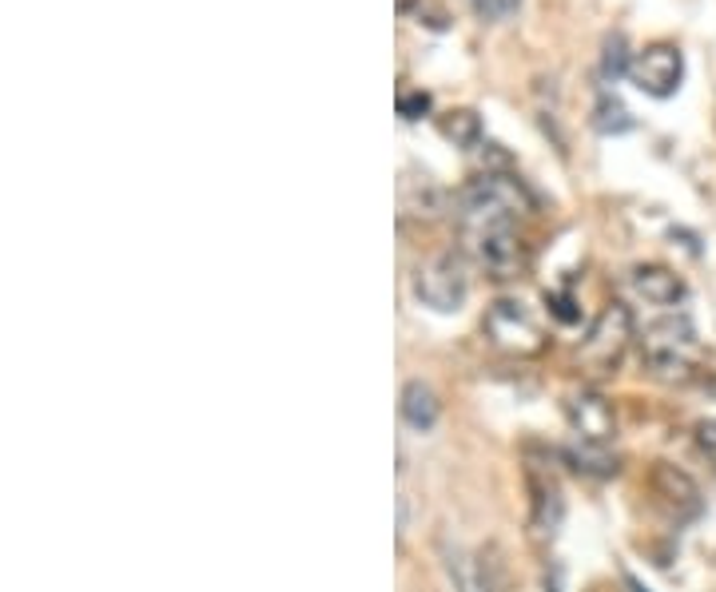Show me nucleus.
Segmentation results:
<instances>
[{"mask_svg":"<svg viewBox=\"0 0 716 592\" xmlns=\"http://www.w3.org/2000/svg\"><path fill=\"white\" fill-rule=\"evenodd\" d=\"M529 211H534V199H529L526 183L514 176H497V171L477 176L457 199V223L466 235L486 228H517Z\"/></svg>","mask_w":716,"mask_h":592,"instance_id":"obj_1","label":"nucleus"},{"mask_svg":"<svg viewBox=\"0 0 716 592\" xmlns=\"http://www.w3.org/2000/svg\"><path fill=\"white\" fill-rule=\"evenodd\" d=\"M645 362L661 382H688L696 366V330L688 318H656L653 326H645Z\"/></svg>","mask_w":716,"mask_h":592,"instance_id":"obj_2","label":"nucleus"},{"mask_svg":"<svg viewBox=\"0 0 716 592\" xmlns=\"http://www.w3.org/2000/svg\"><path fill=\"white\" fill-rule=\"evenodd\" d=\"M414 295L418 303L438 310V315L457 310L470 295V263L457 251H442V255L427 258L414 271Z\"/></svg>","mask_w":716,"mask_h":592,"instance_id":"obj_3","label":"nucleus"},{"mask_svg":"<svg viewBox=\"0 0 716 592\" xmlns=\"http://www.w3.org/2000/svg\"><path fill=\"white\" fill-rule=\"evenodd\" d=\"M482 326H486L489 342L514 358H534L546 350V330L517 298H497L486 310V323Z\"/></svg>","mask_w":716,"mask_h":592,"instance_id":"obj_4","label":"nucleus"},{"mask_svg":"<svg viewBox=\"0 0 716 592\" xmlns=\"http://www.w3.org/2000/svg\"><path fill=\"white\" fill-rule=\"evenodd\" d=\"M629 342H633V310L625 303H609L589 326L586 342L577 350V362H586L593 374H606L609 366L621 362Z\"/></svg>","mask_w":716,"mask_h":592,"instance_id":"obj_5","label":"nucleus"},{"mask_svg":"<svg viewBox=\"0 0 716 592\" xmlns=\"http://www.w3.org/2000/svg\"><path fill=\"white\" fill-rule=\"evenodd\" d=\"M629 80H633L636 92H645L653 99H668L685 80V56H681L676 44H649L645 52L633 56Z\"/></svg>","mask_w":716,"mask_h":592,"instance_id":"obj_6","label":"nucleus"},{"mask_svg":"<svg viewBox=\"0 0 716 592\" xmlns=\"http://www.w3.org/2000/svg\"><path fill=\"white\" fill-rule=\"evenodd\" d=\"M470 251L482 267L489 271L494 278H517L526 271V243L517 235V228H486V231H470L466 235Z\"/></svg>","mask_w":716,"mask_h":592,"instance_id":"obj_7","label":"nucleus"},{"mask_svg":"<svg viewBox=\"0 0 716 592\" xmlns=\"http://www.w3.org/2000/svg\"><path fill=\"white\" fill-rule=\"evenodd\" d=\"M569 425H573L577 442H593V445H609L617 434V417L609 410V402L593 390H581V394L569 398L566 405Z\"/></svg>","mask_w":716,"mask_h":592,"instance_id":"obj_8","label":"nucleus"},{"mask_svg":"<svg viewBox=\"0 0 716 592\" xmlns=\"http://www.w3.org/2000/svg\"><path fill=\"white\" fill-rule=\"evenodd\" d=\"M653 494L656 501L665 505L668 514L676 517V521H688V517L701 514V489H696V482L685 474V469H676V465H656L653 469Z\"/></svg>","mask_w":716,"mask_h":592,"instance_id":"obj_9","label":"nucleus"},{"mask_svg":"<svg viewBox=\"0 0 716 592\" xmlns=\"http://www.w3.org/2000/svg\"><path fill=\"white\" fill-rule=\"evenodd\" d=\"M438 557H442V569H446L454 592H489L486 573H482V557L466 553V549L457 541H450V537L438 541Z\"/></svg>","mask_w":716,"mask_h":592,"instance_id":"obj_10","label":"nucleus"},{"mask_svg":"<svg viewBox=\"0 0 716 592\" xmlns=\"http://www.w3.org/2000/svg\"><path fill=\"white\" fill-rule=\"evenodd\" d=\"M633 295L645 298V303L656 306V310H668V306H676L685 298V283H681V275L668 267H636Z\"/></svg>","mask_w":716,"mask_h":592,"instance_id":"obj_11","label":"nucleus"},{"mask_svg":"<svg viewBox=\"0 0 716 592\" xmlns=\"http://www.w3.org/2000/svg\"><path fill=\"white\" fill-rule=\"evenodd\" d=\"M561 517H566V501H561L557 482H537L534 477V517H529L534 533L541 541H554L557 529H561Z\"/></svg>","mask_w":716,"mask_h":592,"instance_id":"obj_12","label":"nucleus"},{"mask_svg":"<svg viewBox=\"0 0 716 592\" xmlns=\"http://www.w3.org/2000/svg\"><path fill=\"white\" fill-rule=\"evenodd\" d=\"M438 414H442V402H438L434 390L427 382H407V390H402V422L418 434H427L438 425Z\"/></svg>","mask_w":716,"mask_h":592,"instance_id":"obj_13","label":"nucleus"},{"mask_svg":"<svg viewBox=\"0 0 716 592\" xmlns=\"http://www.w3.org/2000/svg\"><path fill=\"white\" fill-rule=\"evenodd\" d=\"M438 128H442L446 139H454L457 148H477V144H482V119L466 108L446 112V116L438 119Z\"/></svg>","mask_w":716,"mask_h":592,"instance_id":"obj_14","label":"nucleus"},{"mask_svg":"<svg viewBox=\"0 0 716 592\" xmlns=\"http://www.w3.org/2000/svg\"><path fill=\"white\" fill-rule=\"evenodd\" d=\"M593 128L606 131V136H617V131L633 128V119H629V112L621 99L609 96V92H601V99H597V108H593Z\"/></svg>","mask_w":716,"mask_h":592,"instance_id":"obj_15","label":"nucleus"},{"mask_svg":"<svg viewBox=\"0 0 716 592\" xmlns=\"http://www.w3.org/2000/svg\"><path fill=\"white\" fill-rule=\"evenodd\" d=\"M569 457H573L577 469H586V474H597V477L617 474V457L606 454V445L581 442V445H573V454H569Z\"/></svg>","mask_w":716,"mask_h":592,"instance_id":"obj_16","label":"nucleus"},{"mask_svg":"<svg viewBox=\"0 0 716 592\" xmlns=\"http://www.w3.org/2000/svg\"><path fill=\"white\" fill-rule=\"evenodd\" d=\"M629 68H633V60H629V49H625V36L621 32H613V36L606 40V56H601V76L606 80H621L629 76Z\"/></svg>","mask_w":716,"mask_h":592,"instance_id":"obj_17","label":"nucleus"},{"mask_svg":"<svg viewBox=\"0 0 716 592\" xmlns=\"http://www.w3.org/2000/svg\"><path fill=\"white\" fill-rule=\"evenodd\" d=\"M427 112H430L427 92H407V96H398V116L402 119H422Z\"/></svg>","mask_w":716,"mask_h":592,"instance_id":"obj_18","label":"nucleus"},{"mask_svg":"<svg viewBox=\"0 0 716 592\" xmlns=\"http://www.w3.org/2000/svg\"><path fill=\"white\" fill-rule=\"evenodd\" d=\"M517 9V0H477V12L482 17H489V20H502L506 12H514Z\"/></svg>","mask_w":716,"mask_h":592,"instance_id":"obj_19","label":"nucleus"},{"mask_svg":"<svg viewBox=\"0 0 716 592\" xmlns=\"http://www.w3.org/2000/svg\"><path fill=\"white\" fill-rule=\"evenodd\" d=\"M696 437H701V450L708 454V462L716 465V422H705L701 430H696Z\"/></svg>","mask_w":716,"mask_h":592,"instance_id":"obj_20","label":"nucleus"},{"mask_svg":"<svg viewBox=\"0 0 716 592\" xmlns=\"http://www.w3.org/2000/svg\"><path fill=\"white\" fill-rule=\"evenodd\" d=\"M625 584H629V592H649V589H645V584L636 581V577H625Z\"/></svg>","mask_w":716,"mask_h":592,"instance_id":"obj_21","label":"nucleus"},{"mask_svg":"<svg viewBox=\"0 0 716 592\" xmlns=\"http://www.w3.org/2000/svg\"><path fill=\"white\" fill-rule=\"evenodd\" d=\"M474 4H477V0H474Z\"/></svg>","mask_w":716,"mask_h":592,"instance_id":"obj_22","label":"nucleus"}]
</instances>
